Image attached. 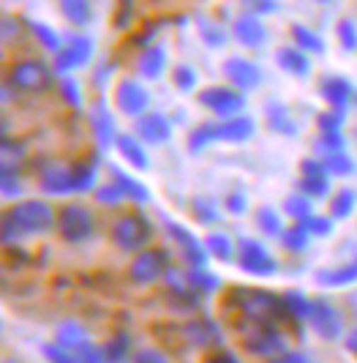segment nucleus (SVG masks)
I'll use <instances>...</instances> for the list:
<instances>
[{"label":"nucleus","mask_w":357,"mask_h":363,"mask_svg":"<svg viewBox=\"0 0 357 363\" xmlns=\"http://www.w3.org/2000/svg\"><path fill=\"white\" fill-rule=\"evenodd\" d=\"M131 363H169V358L161 352L159 347H142L131 355Z\"/></svg>","instance_id":"56"},{"label":"nucleus","mask_w":357,"mask_h":363,"mask_svg":"<svg viewBox=\"0 0 357 363\" xmlns=\"http://www.w3.org/2000/svg\"><path fill=\"white\" fill-rule=\"evenodd\" d=\"M60 11H63V17L69 19L74 28H85L93 19L90 0H60Z\"/></svg>","instance_id":"28"},{"label":"nucleus","mask_w":357,"mask_h":363,"mask_svg":"<svg viewBox=\"0 0 357 363\" xmlns=\"http://www.w3.org/2000/svg\"><path fill=\"white\" fill-rule=\"evenodd\" d=\"M308 325L314 328L317 336L327 339V342H339V339L346 336V333H344V317H341V311L336 309L330 301H324V298H317V301L311 303Z\"/></svg>","instance_id":"8"},{"label":"nucleus","mask_w":357,"mask_h":363,"mask_svg":"<svg viewBox=\"0 0 357 363\" xmlns=\"http://www.w3.org/2000/svg\"><path fill=\"white\" fill-rule=\"evenodd\" d=\"M44 358H47V363H79L72 350L60 347L57 342H52V345L44 347Z\"/></svg>","instance_id":"52"},{"label":"nucleus","mask_w":357,"mask_h":363,"mask_svg":"<svg viewBox=\"0 0 357 363\" xmlns=\"http://www.w3.org/2000/svg\"><path fill=\"white\" fill-rule=\"evenodd\" d=\"M191 213L199 224H213V221H218V205L210 197H197L191 202Z\"/></svg>","instance_id":"41"},{"label":"nucleus","mask_w":357,"mask_h":363,"mask_svg":"<svg viewBox=\"0 0 357 363\" xmlns=\"http://www.w3.org/2000/svg\"><path fill=\"white\" fill-rule=\"evenodd\" d=\"M268 123L273 131H281L286 137H292V134H298V123H295V118L289 115V109L281 107V104H270L268 107Z\"/></svg>","instance_id":"32"},{"label":"nucleus","mask_w":357,"mask_h":363,"mask_svg":"<svg viewBox=\"0 0 357 363\" xmlns=\"http://www.w3.org/2000/svg\"><path fill=\"white\" fill-rule=\"evenodd\" d=\"M311 303L314 301H308V295H303V292H286L284 298H281V309H286L292 317H298V320H308Z\"/></svg>","instance_id":"35"},{"label":"nucleus","mask_w":357,"mask_h":363,"mask_svg":"<svg viewBox=\"0 0 357 363\" xmlns=\"http://www.w3.org/2000/svg\"><path fill=\"white\" fill-rule=\"evenodd\" d=\"M199 104L205 109H210L218 118H237L243 107H246V99L237 88H224V85H210L205 91H199Z\"/></svg>","instance_id":"7"},{"label":"nucleus","mask_w":357,"mask_h":363,"mask_svg":"<svg viewBox=\"0 0 357 363\" xmlns=\"http://www.w3.org/2000/svg\"><path fill=\"white\" fill-rule=\"evenodd\" d=\"M118 153L123 156V162L134 169H147V150L144 143L137 134H118Z\"/></svg>","instance_id":"22"},{"label":"nucleus","mask_w":357,"mask_h":363,"mask_svg":"<svg viewBox=\"0 0 357 363\" xmlns=\"http://www.w3.org/2000/svg\"><path fill=\"white\" fill-rule=\"evenodd\" d=\"M224 77L230 79V85L237 88L240 93H249V91H256L259 85H262V69L249 60V57H227L224 60Z\"/></svg>","instance_id":"11"},{"label":"nucleus","mask_w":357,"mask_h":363,"mask_svg":"<svg viewBox=\"0 0 357 363\" xmlns=\"http://www.w3.org/2000/svg\"><path fill=\"white\" fill-rule=\"evenodd\" d=\"M357 208V191L355 189H339L330 200V216L333 218H349Z\"/></svg>","instance_id":"31"},{"label":"nucleus","mask_w":357,"mask_h":363,"mask_svg":"<svg viewBox=\"0 0 357 363\" xmlns=\"http://www.w3.org/2000/svg\"><path fill=\"white\" fill-rule=\"evenodd\" d=\"M232 33H234V38H237V44H243V47H249V50H259V47L268 41V30H265L262 19L251 17V14H243V17L234 19Z\"/></svg>","instance_id":"16"},{"label":"nucleus","mask_w":357,"mask_h":363,"mask_svg":"<svg viewBox=\"0 0 357 363\" xmlns=\"http://www.w3.org/2000/svg\"><path fill=\"white\" fill-rule=\"evenodd\" d=\"M22 159H25V145L8 140V137H3V145H0V169H14V172H19Z\"/></svg>","instance_id":"34"},{"label":"nucleus","mask_w":357,"mask_h":363,"mask_svg":"<svg viewBox=\"0 0 357 363\" xmlns=\"http://www.w3.org/2000/svg\"><path fill=\"white\" fill-rule=\"evenodd\" d=\"M308 238L311 235L303 230V224H295V227L284 230L281 243H284V249H289V252H303L305 246H308Z\"/></svg>","instance_id":"44"},{"label":"nucleus","mask_w":357,"mask_h":363,"mask_svg":"<svg viewBox=\"0 0 357 363\" xmlns=\"http://www.w3.org/2000/svg\"><path fill=\"white\" fill-rule=\"evenodd\" d=\"M268 363H311V358H308V355H303V352L286 350L284 355H278V358H273V361H268Z\"/></svg>","instance_id":"58"},{"label":"nucleus","mask_w":357,"mask_h":363,"mask_svg":"<svg viewBox=\"0 0 357 363\" xmlns=\"http://www.w3.org/2000/svg\"><path fill=\"white\" fill-rule=\"evenodd\" d=\"M128 350H131V339L125 333H118L104 345V358L107 363H123L128 358Z\"/></svg>","instance_id":"37"},{"label":"nucleus","mask_w":357,"mask_h":363,"mask_svg":"<svg viewBox=\"0 0 357 363\" xmlns=\"http://www.w3.org/2000/svg\"><path fill=\"white\" fill-rule=\"evenodd\" d=\"M197 72L191 69V66H175L172 69V82H175V88L183 93H191L197 88Z\"/></svg>","instance_id":"46"},{"label":"nucleus","mask_w":357,"mask_h":363,"mask_svg":"<svg viewBox=\"0 0 357 363\" xmlns=\"http://www.w3.org/2000/svg\"><path fill=\"white\" fill-rule=\"evenodd\" d=\"M336 33H339L341 50H346V52H357V25H355V19H349V17L339 19Z\"/></svg>","instance_id":"39"},{"label":"nucleus","mask_w":357,"mask_h":363,"mask_svg":"<svg viewBox=\"0 0 357 363\" xmlns=\"http://www.w3.org/2000/svg\"><path fill=\"white\" fill-rule=\"evenodd\" d=\"M57 235L63 238L66 243H85L96 233V221L85 205L72 202L57 213Z\"/></svg>","instance_id":"4"},{"label":"nucleus","mask_w":357,"mask_h":363,"mask_svg":"<svg viewBox=\"0 0 357 363\" xmlns=\"http://www.w3.org/2000/svg\"><path fill=\"white\" fill-rule=\"evenodd\" d=\"M324 167H327V172L330 175H355V159H349L344 150L341 153H330V156H324Z\"/></svg>","instance_id":"42"},{"label":"nucleus","mask_w":357,"mask_h":363,"mask_svg":"<svg viewBox=\"0 0 357 363\" xmlns=\"http://www.w3.org/2000/svg\"><path fill=\"white\" fill-rule=\"evenodd\" d=\"M243 9L251 17H265V14L278 11V0H243Z\"/></svg>","instance_id":"53"},{"label":"nucleus","mask_w":357,"mask_h":363,"mask_svg":"<svg viewBox=\"0 0 357 363\" xmlns=\"http://www.w3.org/2000/svg\"><path fill=\"white\" fill-rule=\"evenodd\" d=\"M3 363H25V361H22L19 355H11V352H6V355H3Z\"/></svg>","instance_id":"62"},{"label":"nucleus","mask_w":357,"mask_h":363,"mask_svg":"<svg viewBox=\"0 0 357 363\" xmlns=\"http://www.w3.org/2000/svg\"><path fill=\"white\" fill-rule=\"evenodd\" d=\"M210 363H240V361L234 358L232 352H218V355H213V361Z\"/></svg>","instance_id":"61"},{"label":"nucleus","mask_w":357,"mask_h":363,"mask_svg":"<svg viewBox=\"0 0 357 363\" xmlns=\"http://www.w3.org/2000/svg\"><path fill=\"white\" fill-rule=\"evenodd\" d=\"M341 123H344V109H330V112L319 115L322 134H336V131H341Z\"/></svg>","instance_id":"54"},{"label":"nucleus","mask_w":357,"mask_h":363,"mask_svg":"<svg viewBox=\"0 0 357 363\" xmlns=\"http://www.w3.org/2000/svg\"><path fill=\"white\" fill-rule=\"evenodd\" d=\"M131 11H134V3H131V0H120V6H118V19H115V25H118V28H125V22L131 19Z\"/></svg>","instance_id":"59"},{"label":"nucleus","mask_w":357,"mask_h":363,"mask_svg":"<svg viewBox=\"0 0 357 363\" xmlns=\"http://www.w3.org/2000/svg\"><path fill=\"white\" fill-rule=\"evenodd\" d=\"M93 57V38L82 33H63V47L57 52V72L69 74L74 69H82Z\"/></svg>","instance_id":"10"},{"label":"nucleus","mask_w":357,"mask_h":363,"mask_svg":"<svg viewBox=\"0 0 357 363\" xmlns=\"http://www.w3.org/2000/svg\"><path fill=\"white\" fill-rule=\"evenodd\" d=\"M169 271L166 265V255L161 249H144L140 255L131 257V265H128V279L137 284V287H150L161 281Z\"/></svg>","instance_id":"6"},{"label":"nucleus","mask_w":357,"mask_h":363,"mask_svg":"<svg viewBox=\"0 0 357 363\" xmlns=\"http://www.w3.org/2000/svg\"><path fill=\"white\" fill-rule=\"evenodd\" d=\"M96 200L101 202V205H120V202L125 200V194L118 183L109 181V183H104V186H98V189H96Z\"/></svg>","instance_id":"49"},{"label":"nucleus","mask_w":357,"mask_h":363,"mask_svg":"<svg viewBox=\"0 0 357 363\" xmlns=\"http://www.w3.org/2000/svg\"><path fill=\"white\" fill-rule=\"evenodd\" d=\"M96 186V169L90 164H76L74 167V189L76 191H90Z\"/></svg>","instance_id":"50"},{"label":"nucleus","mask_w":357,"mask_h":363,"mask_svg":"<svg viewBox=\"0 0 357 363\" xmlns=\"http://www.w3.org/2000/svg\"><path fill=\"white\" fill-rule=\"evenodd\" d=\"M237 265H240V271L251 273V276H273L278 271V262L268 252V246L254 238L237 240Z\"/></svg>","instance_id":"5"},{"label":"nucleus","mask_w":357,"mask_h":363,"mask_svg":"<svg viewBox=\"0 0 357 363\" xmlns=\"http://www.w3.org/2000/svg\"><path fill=\"white\" fill-rule=\"evenodd\" d=\"M166 230H169V238L175 240V246L180 249L183 259H186L191 268H205V265H208L210 255H208L205 243H199L197 238H194V233H188L186 227H180L175 221H166Z\"/></svg>","instance_id":"13"},{"label":"nucleus","mask_w":357,"mask_h":363,"mask_svg":"<svg viewBox=\"0 0 357 363\" xmlns=\"http://www.w3.org/2000/svg\"><path fill=\"white\" fill-rule=\"evenodd\" d=\"M25 28H30V22H25V19L6 14V17H3V25H0V33H3V47H11L14 41H22V36H25Z\"/></svg>","instance_id":"36"},{"label":"nucleus","mask_w":357,"mask_h":363,"mask_svg":"<svg viewBox=\"0 0 357 363\" xmlns=\"http://www.w3.org/2000/svg\"><path fill=\"white\" fill-rule=\"evenodd\" d=\"M246 347L251 350V355H256V358H278V355H284L286 352V342H284V333L281 330H276L273 325L268 323H259L256 330H254V336L246 339Z\"/></svg>","instance_id":"12"},{"label":"nucleus","mask_w":357,"mask_h":363,"mask_svg":"<svg viewBox=\"0 0 357 363\" xmlns=\"http://www.w3.org/2000/svg\"><path fill=\"white\" fill-rule=\"evenodd\" d=\"M0 181H3V197L6 200H14V197H22V181H19V172L14 169H0Z\"/></svg>","instance_id":"48"},{"label":"nucleus","mask_w":357,"mask_h":363,"mask_svg":"<svg viewBox=\"0 0 357 363\" xmlns=\"http://www.w3.org/2000/svg\"><path fill=\"white\" fill-rule=\"evenodd\" d=\"M205 249H208V255L215 257V259H221V262H232L234 259L232 238L224 235V233H210V235L205 238Z\"/></svg>","instance_id":"29"},{"label":"nucleus","mask_w":357,"mask_h":363,"mask_svg":"<svg viewBox=\"0 0 357 363\" xmlns=\"http://www.w3.org/2000/svg\"><path fill=\"white\" fill-rule=\"evenodd\" d=\"M109 175H112V181L118 183L120 189H123L125 200H134V202H147L150 200V191L144 189L140 181H134L131 175H125L123 169H118V167H109Z\"/></svg>","instance_id":"25"},{"label":"nucleus","mask_w":357,"mask_h":363,"mask_svg":"<svg viewBox=\"0 0 357 363\" xmlns=\"http://www.w3.org/2000/svg\"><path fill=\"white\" fill-rule=\"evenodd\" d=\"M60 93H63V101H69L72 107H79V85H76V79H72V77H63L60 79Z\"/></svg>","instance_id":"57"},{"label":"nucleus","mask_w":357,"mask_h":363,"mask_svg":"<svg viewBox=\"0 0 357 363\" xmlns=\"http://www.w3.org/2000/svg\"><path fill=\"white\" fill-rule=\"evenodd\" d=\"M284 213L295 218V224L298 221H305V218L314 216V205H311V197L303 194V191H298V194H289L284 200Z\"/></svg>","instance_id":"33"},{"label":"nucleus","mask_w":357,"mask_h":363,"mask_svg":"<svg viewBox=\"0 0 357 363\" xmlns=\"http://www.w3.org/2000/svg\"><path fill=\"white\" fill-rule=\"evenodd\" d=\"M298 224H303L305 233L314 238H327L330 233H333V216H317V213H314L311 218L298 221Z\"/></svg>","instance_id":"45"},{"label":"nucleus","mask_w":357,"mask_h":363,"mask_svg":"<svg viewBox=\"0 0 357 363\" xmlns=\"http://www.w3.org/2000/svg\"><path fill=\"white\" fill-rule=\"evenodd\" d=\"M186 276H188V284H191L194 295L218 290V279H215V276H210V273L205 271V268H191V271L186 273Z\"/></svg>","instance_id":"38"},{"label":"nucleus","mask_w":357,"mask_h":363,"mask_svg":"<svg viewBox=\"0 0 357 363\" xmlns=\"http://www.w3.org/2000/svg\"><path fill=\"white\" fill-rule=\"evenodd\" d=\"M292 38H295V47H300L305 55H322L327 47H324V41H322L319 33H314L311 28H305V25H292Z\"/></svg>","instance_id":"27"},{"label":"nucleus","mask_w":357,"mask_h":363,"mask_svg":"<svg viewBox=\"0 0 357 363\" xmlns=\"http://www.w3.org/2000/svg\"><path fill=\"white\" fill-rule=\"evenodd\" d=\"M276 63L278 69L292 77H308L311 74V57L300 50V47H281L276 52Z\"/></svg>","instance_id":"21"},{"label":"nucleus","mask_w":357,"mask_h":363,"mask_svg":"<svg viewBox=\"0 0 357 363\" xmlns=\"http://www.w3.org/2000/svg\"><path fill=\"white\" fill-rule=\"evenodd\" d=\"M134 131L144 145H164L172 140V121L164 112H147L142 118H137Z\"/></svg>","instance_id":"14"},{"label":"nucleus","mask_w":357,"mask_h":363,"mask_svg":"<svg viewBox=\"0 0 357 363\" xmlns=\"http://www.w3.org/2000/svg\"><path fill=\"white\" fill-rule=\"evenodd\" d=\"M344 347L349 350V355H355L357 358V325L346 330V336H344Z\"/></svg>","instance_id":"60"},{"label":"nucleus","mask_w":357,"mask_h":363,"mask_svg":"<svg viewBox=\"0 0 357 363\" xmlns=\"http://www.w3.org/2000/svg\"><path fill=\"white\" fill-rule=\"evenodd\" d=\"M0 233H3V243H6V246H11V243H17L19 238H25V230L19 227L17 218L11 216V213L3 216V230H0Z\"/></svg>","instance_id":"55"},{"label":"nucleus","mask_w":357,"mask_h":363,"mask_svg":"<svg viewBox=\"0 0 357 363\" xmlns=\"http://www.w3.org/2000/svg\"><path fill=\"white\" fill-rule=\"evenodd\" d=\"M8 213L17 218V224L25 230V235H44L57 227V213L50 202L44 200H19Z\"/></svg>","instance_id":"3"},{"label":"nucleus","mask_w":357,"mask_h":363,"mask_svg":"<svg viewBox=\"0 0 357 363\" xmlns=\"http://www.w3.org/2000/svg\"><path fill=\"white\" fill-rule=\"evenodd\" d=\"M319 3H333V0H319Z\"/></svg>","instance_id":"63"},{"label":"nucleus","mask_w":357,"mask_h":363,"mask_svg":"<svg viewBox=\"0 0 357 363\" xmlns=\"http://www.w3.org/2000/svg\"><path fill=\"white\" fill-rule=\"evenodd\" d=\"M90 121H93V134L98 140L101 147H109L112 143H118V134H115V123H112V115L104 104H96L90 112Z\"/></svg>","instance_id":"23"},{"label":"nucleus","mask_w":357,"mask_h":363,"mask_svg":"<svg viewBox=\"0 0 357 363\" xmlns=\"http://www.w3.org/2000/svg\"><path fill=\"white\" fill-rule=\"evenodd\" d=\"M30 30L36 33L38 44H44L50 52H60V47H63V36H57L50 25H41V22H30Z\"/></svg>","instance_id":"43"},{"label":"nucleus","mask_w":357,"mask_h":363,"mask_svg":"<svg viewBox=\"0 0 357 363\" xmlns=\"http://www.w3.org/2000/svg\"><path fill=\"white\" fill-rule=\"evenodd\" d=\"M224 208H227V213H232V216H243V213L249 211V194H246L243 189H232V191L227 194V200H224Z\"/></svg>","instance_id":"51"},{"label":"nucleus","mask_w":357,"mask_h":363,"mask_svg":"<svg viewBox=\"0 0 357 363\" xmlns=\"http://www.w3.org/2000/svg\"><path fill=\"white\" fill-rule=\"evenodd\" d=\"M41 189L50 194H72L74 189V167H60L52 164L41 172Z\"/></svg>","instance_id":"18"},{"label":"nucleus","mask_w":357,"mask_h":363,"mask_svg":"<svg viewBox=\"0 0 357 363\" xmlns=\"http://www.w3.org/2000/svg\"><path fill=\"white\" fill-rule=\"evenodd\" d=\"M6 82L17 93H47L52 88L55 74L44 60L28 57V60H14L8 66Z\"/></svg>","instance_id":"2"},{"label":"nucleus","mask_w":357,"mask_h":363,"mask_svg":"<svg viewBox=\"0 0 357 363\" xmlns=\"http://www.w3.org/2000/svg\"><path fill=\"white\" fill-rule=\"evenodd\" d=\"M256 230L259 233H265L268 238H281L284 235V221H281V213L276 211V208H270V205H262L259 211H256Z\"/></svg>","instance_id":"26"},{"label":"nucleus","mask_w":357,"mask_h":363,"mask_svg":"<svg viewBox=\"0 0 357 363\" xmlns=\"http://www.w3.org/2000/svg\"><path fill=\"white\" fill-rule=\"evenodd\" d=\"M319 93L333 109H346L349 101H352V96H355L349 79H344V77H324L319 85Z\"/></svg>","instance_id":"19"},{"label":"nucleus","mask_w":357,"mask_h":363,"mask_svg":"<svg viewBox=\"0 0 357 363\" xmlns=\"http://www.w3.org/2000/svg\"><path fill=\"white\" fill-rule=\"evenodd\" d=\"M137 72L142 79H161V74L166 72V50L153 44V47H144L140 57H137Z\"/></svg>","instance_id":"20"},{"label":"nucleus","mask_w":357,"mask_h":363,"mask_svg":"<svg viewBox=\"0 0 357 363\" xmlns=\"http://www.w3.org/2000/svg\"><path fill=\"white\" fill-rule=\"evenodd\" d=\"M55 342L60 347H66V350H72L76 352L79 347H85L90 342L88 330L79 325L76 320H69V323H63V325L57 328V333H55Z\"/></svg>","instance_id":"24"},{"label":"nucleus","mask_w":357,"mask_h":363,"mask_svg":"<svg viewBox=\"0 0 357 363\" xmlns=\"http://www.w3.org/2000/svg\"><path fill=\"white\" fill-rule=\"evenodd\" d=\"M109 238L125 255H140L144 249H150L153 224L142 213H123L120 218H115V224L109 230Z\"/></svg>","instance_id":"1"},{"label":"nucleus","mask_w":357,"mask_h":363,"mask_svg":"<svg viewBox=\"0 0 357 363\" xmlns=\"http://www.w3.org/2000/svg\"><path fill=\"white\" fill-rule=\"evenodd\" d=\"M317 281H319L322 287H346V284L357 281V257L349 262V265H344V268L319 273V279H317Z\"/></svg>","instance_id":"30"},{"label":"nucleus","mask_w":357,"mask_h":363,"mask_svg":"<svg viewBox=\"0 0 357 363\" xmlns=\"http://www.w3.org/2000/svg\"><path fill=\"white\" fill-rule=\"evenodd\" d=\"M199 36H202V41L208 44V47H224L227 41H230V36L218 28V25H210V22H199Z\"/></svg>","instance_id":"47"},{"label":"nucleus","mask_w":357,"mask_h":363,"mask_svg":"<svg viewBox=\"0 0 357 363\" xmlns=\"http://www.w3.org/2000/svg\"><path fill=\"white\" fill-rule=\"evenodd\" d=\"M300 191L308 197H327L330 194V172L324 162L305 159L300 164Z\"/></svg>","instance_id":"15"},{"label":"nucleus","mask_w":357,"mask_h":363,"mask_svg":"<svg viewBox=\"0 0 357 363\" xmlns=\"http://www.w3.org/2000/svg\"><path fill=\"white\" fill-rule=\"evenodd\" d=\"M254 134V121L249 115H237L227 121H215V140L218 143H246Z\"/></svg>","instance_id":"17"},{"label":"nucleus","mask_w":357,"mask_h":363,"mask_svg":"<svg viewBox=\"0 0 357 363\" xmlns=\"http://www.w3.org/2000/svg\"><path fill=\"white\" fill-rule=\"evenodd\" d=\"M115 107L118 112H123L125 118H142L150 107V93L140 79L125 77L115 85Z\"/></svg>","instance_id":"9"},{"label":"nucleus","mask_w":357,"mask_h":363,"mask_svg":"<svg viewBox=\"0 0 357 363\" xmlns=\"http://www.w3.org/2000/svg\"><path fill=\"white\" fill-rule=\"evenodd\" d=\"M213 143H218V140H215V121L202 123V126L194 128L191 137H188V147H191L194 153H197V150H205V147L213 145Z\"/></svg>","instance_id":"40"}]
</instances>
